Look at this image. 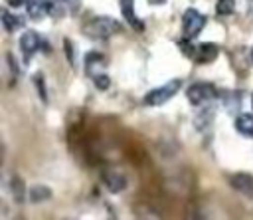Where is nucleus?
<instances>
[{"mask_svg":"<svg viewBox=\"0 0 253 220\" xmlns=\"http://www.w3.org/2000/svg\"><path fill=\"white\" fill-rule=\"evenodd\" d=\"M217 16H229L235 12V0H217L215 2Z\"/></svg>","mask_w":253,"mask_h":220,"instance_id":"nucleus-15","label":"nucleus"},{"mask_svg":"<svg viewBox=\"0 0 253 220\" xmlns=\"http://www.w3.org/2000/svg\"><path fill=\"white\" fill-rule=\"evenodd\" d=\"M47 198H51V190H49L47 186L36 184V186L30 188V200H32V202H43V200H47Z\"/></svg>","mask_w":253,"mask_h":220,"instance_id":"nucleus-12","label":"nucleus"},{"mask_svg":"<svg viewBox=\"0 0 253 220\" xmlns=\"http://www.w3.org/2000/svg\"><path fill=\"white\" fill-rule=\"evenodd\" d=\"M229 184L233 186V190L245 194V196H253V176L247 172H235L229 176Z\"/></svg>","mask_w":253,"mask_h":220,"instance_id":"nucleus-7","label":"nucleus"},{"mask_svg":"<svg viewBox=\"0 0 253 220\" xmlns=\"http://www.w3.org/2000/svg\"><path fill=\"white\" fill-rule=\"evenodd\" d=\"M217 55H219V48L211 42H204V44L196 46V54H194L192 59L196 63H211Z\"/></svg>","mask_w":253,"mask_h":220,"instance_id":"nucleus-6","label":"nucleus"},{"mask_svg":"<svg viewBox=\"0 0 253 220\" xmlns=\"http://www.w3.org/2000/svg\"><path fill=\"white\" fill-rule=\"evenodd\" d=\"M251 2H253V0H251Z\"/></svg>","mask_w":253,"mask_h":220,"instance_id":"nucleus-24","label":"nucleus"},{"mask_svg":"<svg viewBox=\"0 0 253 220\" xmlns=\"http://www.w3.org/2000/svg\"><path fill=\"white\" fill-rule=\"evenodd\" d=\"M186 97L192 105H204L208 103L210 99L215 97V87L211 83H206V81H198V83H192L186 91Z\"/></svg>","mask_w":253,"mask_h":220,"instance_id":"nucleus-4","label":"nucleus"},{"mask_svg":"<svg viewBox=\"0 0 253 220\" xmlns=\"http://www.w3.org/2000/svg\"><path fill=\"white\" fill-rule=\"evenodd\" d=\"M206 26V16L202 12H198L196 8H188L182 16V32L184 36L190 40V38H196Z\"/></svg>","mask_w":253,"mask_h":220,"instance_id":"nucleus-3","label":"nucleus"},{"mask_svg":"<svg viewBox=\"0 0 253 220\" xmlns=\"http://www.w3.org/2000/svg\"><path fill=\"white\" fill-rule=\"evenodd\" d=\"M180 87H182V81H180V79H170L168 83H164V85H160V87L148 91L146 97H144V103L150 105V107L164 105L166 101H170V99L180 91Z\"/></svg>","mask_w":253,"mask_h":220,"instance_id":"nucleus-2","label":"nucleus"},{"mask_svg":"<svg viewBox=\"0 0 253 220\" xmlns=\"http://www.w3.org/2000/svg\"><path fill=\"white\" fill-rule=\"evenodd\" d=\"M103 180H105V184H107V188L111 192H121V190L126 188V178L123 174H119V172H105Z\"/></svg>","mask_w":253,"mask_h":220,"instance_id":"nucleus-11","label":"nucleus"},{"mask_svg":"<svg viewBox=\"0 0 253 220\" xmlns=\"http://www.w3.org/2000/svg\"><path fill=\"white\" fill-rule=\"evenodd\" d=\"M83 32L89 36V38H97V40H105V38H111L115 34L121 32V24L113 18H107V16H99V18H93L89 20L85 26H83Z\"/></svg>","mask_w":253,"mask_h":220,"instance_id":"nucleus-1","label":"nucleus"},{"mask_svg":"<svg viewBox=\"0 0 253 220\" xmlns=\"http://www.w3.org/2000/svg\"><path fill=\"white\" fill-rule=\"evenodd\" d=\"M61 4H65V6H71V12H75V10L79 8V0H63Z\"/></svg>","mask_w":253,"mask_h":220,"instance_id":"nucleus-19","label":"nucleus"},{"mask_svg":"<svg viewBox=\"0 0 253 220\" xmlns=\"http://www.w3.org/2000/svg\"><path fill=\"white\" fill-rule=\"evenodd\" d=\"M36 85H38V89H40L42 99H43V101H47V93L43 91V79H42V73H38V75H36Z\"/></svg>","mask_w":253,"mask_h":220,"instance_id":"nucleus-18","label":"nucleus"},{"mask_svg":"<svg viewBox=\"0 0 253 220\" xmlns=\"http://www.w3.org/2000/svg\"><path fill=\"white\" fill-rule=\"evenodd\" d=\"M121 12H123V18L130 24L132 30L136 32H144V22L136 16L134 12V0H121Z\"/></svg>","mask_w":253,"mask_h":220,"instance_id":"nucleus-8","label":"nucleus"},{"mask_svg":"<svg viewBox=\"0 0 253 220\" xmlns=\"http://www.w3.org/2000/svg\"><path fill=\"white\" fill-rule=\"evenodd\" d=\"M2 26H4L6 32H14L16 28L22 26V20H18V16H12V14L4 8V10H2Z\"/></svg>","mask_w":253,"mask_h":220,"instance_id":"nucleus-14","label":"nucleus"},{"mask_svg":"<svg viewBox=\"0 0 253 220\" xmlns=\"http://www.w3.org/2000/svg\"><path fill=\"white\" fill-rule=\"evenodd\" d=\"M42 46V40L38 36V32L34 30H26L22 36H20V50L24 54V61H30L34 57V54L40 50Z\"/></svg>","mask_w":253,"mask_h":220,"instance_id":"nucleus-5","label":"nucleus"},{"mask_svg":"<svg viewBox=\"0 0 253 220\" xmlns=\"http://www.w3.org/2000/svg\"><path fill=\"white\" fill-rule=\"evenodd\" d=\"M105 63H107L105 55H101V54H97V52H91V54L85 55V67H87L89 73L93 71V65H95V67H105Z\"/></svg>","mask_w":253,"mask_h":220,"instance_id":"nucleus-13","label":"nucleus"},{"mask_svg":"<svg viewBox=\"0 0 253 220\" xmlns=\"http://www.w3.org/2000/svg\"><path fill=\"white\" fill-rule=\"evenodd\" d=\"M251 55H253V50H251Z\"/></svg>","mask_w":253,"mask_h":220,"instance_id":"nucleus-23","label":"nucleus"},{"mask_svg":"<svg viewBox=\"0 0 253 220\" xmlns=\"http://www.w3.org/2000/svg\"><path fill=\"white\" fill-rule=\"evenodd\" d=\"M28 0H6V4L10 6V8H18V6H24Z\"/></svg>","mask_w":253,"mask_h":220,"instance_id":"nucleus-20","label":"nucleus"},{"mask_svg":"<svg viewBox=\"0 0 253 220\" xmlns=\"http://www.w3.org/2000/svg\"><path fill=\"white\" fill-rule=\"evenodd\" d=\"M235 129L243 137L253 139V115L251 113H241L235 117Z\"/></svg>","mask_w":253,"mask_h":220,"instance_id":"nucleus-10","label":"nucleus"},{"mask_svg":"<svg viewBox=\"0 0 253 220\" xmlns=\"http://www.w3.org/2000/svg\"><path fill=\"white\" fill-rule=\"evenodd\" d=\"M150 4H164V0H150Z\"/></svg>","mask_w":253,"mask_h":220,"instance_id":"nucleus-21","label":"nucleus"},{"mask_svg":"<svg viewBox=\"0 0 253 220\" xmlns=\"http://www.w3.org/2000/svg\"><path fill=\"white\" fill-rule=\"evenodd\" d=\"M10 186H12V194H14V198H16L18 202H22V198H24V182H22L18 176H14V178L10 180Z\"/></svg>","mask_w":253,"mask_h":220,"instance_id":"nucleus-16","label":"nucleus"},{"mask_svg":"<svg viewBox=\"0 0 253 220\" xmlns=\"http://www.w3.org/2000/svg\"><path fill=\"white\" fill-rule=\"evenodd\" d=\"M251 105H253V95H251Z\"/></svg>","mask_w":253,"mask_h":220,"instance_id":"nucleus-22","label":"nucleus"},{"mask_svg":"<svg viewBox=\"0 0 253 220\" xmlns=\"http://www.w3.org/2000/svg\"><path fill=\"white\" fill-rule=\"evenodd\" d=\"M26 10H28V16L30 18L42 20L49 12V2L47 0H28L26 2Z\"/></svg>","mask_w":253,"mask_h":220,"instance_id":"nucleus-9","label":"nucleus"},{"mask_svg":"<svg viewBox=\"0 0 253 220\" xmlns=\"http://www.w3.org/2000/svg\"><path fill=\"white\" fill-rule=\"evenodd\" d=\"M93 83H95V87H97V89L105 91V89H109V87H111V77H109V75H105V73H95V75H93Z\"/></svg>","mask_w":253,"mask_h":220,"instance_id":"nucleus-17","label":"nucleus"}]
</instances>
